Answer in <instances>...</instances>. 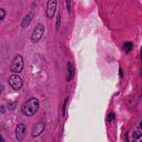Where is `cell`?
Instances as JSON below:
<instances>
[{
	"instance_id": "6da1fadb",
	"label": "cell",
	"mask_w": 142,
	"mask_h": 142,
	"mask_svg": "<svg viewBox=\"0 0 142 142\" xmlns=\"http://www.w3.org/2000/svg\"><path fill=\"white\" fill-rule=\"evenodd\" d=\"M39 110V100L36 98L29 99L27 102H25L21 107V112L22 114L27 115V117H31V115L36 114Z\"/></svg>"
},
{
	"instance_id": "7a4b0ae2",
	"label": "cell",
	"mask_w": 142,
	"mask_h": 142,
	"mask_svg": "<svg viewBox=\"0 0 142 142\" xmlns=\"http://www.w3.org/2000/svg\"><path fill=\"white\" fill-rule=\"evenodd\" d=\"M10 69L12 72H15V73H20L22 71V69H23V59H22V57L20 54L16 56V58L11 63Z\"/></svg>"
},
{
	"instance_id": "3957f363",
	"label": "cell",
	"mask_w": 142,
	"mask_h": 142,
	"mask_svg": "<svg viewBox=\"0 0 142 142\" xmlns=\"http://www.w3.org/2000/svg\"><path fill=\"white\" fill-rule=\"evenodd\" d=\"M43 32H44V27L41 23L37 25L36 26V28L33 29V31H32V34H31V41L33 43H37L38 41H39L41 38H42L43 36Z\"/></svg>"
},
{
	"instance_id": "277c9868",
	"label": "cell",
	"mask_w": 142,
	"mask_h": 142,
	"mask_svg": "<svg viewBox=\"0 0 142 142\" xmlns=\"http://www.w3.org/2000/svg\"><path fill=\"white\" fill-rule=\"evenodd\" d=\"M9 85L11 86L12 89L19 90V89H21L23 82H22V79L18 75H12V76H10V78H9Z\"/></svg>"
},
{
	"instance_id": "5b68a950",
	"label": "cell",
	"mask_w": 142,
	"mask_h": 142,
	"mask_svg": "<svg viewBox=\"0 0 142 142\" xmlns=\"http://www.w3.org/2000/svg\"><path fill=\"white\" fill-rule=\"evenodd\" d=\"M57 0H48L47 2V17L48 18H53L54 14H56V10H57Z\"/></svg>"
},
{
	"instance_id": "8992f818",
	"label": "cell",
	"mask_w": 142,
	"mask_h": 142,
	"mask_svg": "<svg viewBox=\"0 0 142 142\" xmlns=\"http://www.w3.org/2000/svg\"><path fill=\"white\" fill-rule=\"evenodd\" d=\"M26 134V125L23 123H20L17 125L16 128V138H17L18 141H22V139L25 138Z\"/></svg>"
},
{
	"instance_id": "52a82bcc",
	"label": "cell",
	"mask_w": 142,
	"mask_h": 142,
	"mask_svg": "<svg viewBox=\"0 0 142 142\" xmlns=\"http://www.w3.org/2000/svg\"><path fill=\"white\" fill-rule=\"evenodd\" d=\"M43 130H44V123H43V122H39V123H37V124H36V127L33 128L31 135L33 138H37V137H39V135L42 133Z\"/></svg>"
},
{
	"instance_id": "ba28073f",
	"label": "cell",
	"mask_w": 142,
	"mask_h": 142,
	"mask_svg": "<svg viewBox=\"0 0 142 142\" xmlns=\"http://www.w3.org/2000/svg\"><path fill=\"white\" fill-rule=\"evenodd\" d=\"M32 15L31 14H29V15H27L26 17L22 19V22H21V27L22 28H26V27H28L29 25H30V22H31V20H32Z\"/></svg>"
},
{
	"instance_id": "9c48e42d",
	"label": "cell",
	"mask_w": 142,
	"mask_h": 142,
	"mask_svg": "<svg viewBox=\"0 0 142 142\" xmlns=\"http://www.w3.org/2000/svg\"><path fill=\"white\" fill-rule=\"evenodd\" d=\"M73 76H75V69H73L72 63L69 62L68 63V81H70L73 78Z\"/></svg>"
},
{
	"instance_id": "30bf717a",
	"label": "cell",
	"mask_w": 142,
	"mask_h": 142,
	"mask_svg": "<svg viewBox=\"0 0 142 142\" xmlns=\"http://www.w3.org/2000/svg\"><path fill=\"white\" fill-rule=\"evenodd\" d=\"M132 48H133V44H132L131 42H125L123 44V49L125 52H130V51L132 50Z\"/></svg>"
},
{
	"instance_id": "8fae6325",
	"label": "cell",
	"mask_w": 142,
	"mask_h": 142,
	"mask_svg": "<svg viewBox=\"0 0 142 142\" xmlns=\"http://www.w3.org/2000/svg\"><path fill=\"white\" fill-rule=\"evenodd\" d=\"M142 137V133L140 131H134L133 133H132V138L134 139V140H138V139H140Z\"/></svg>"
},
{
	"instance_id": "7c38bea8",
	"label": "cell",
	"mask_w": 142,
	"mask_h": 142,
	"mask_svg": "<svg viewBox=\"0 0 142 142\" xmlns=\"http://www.w3.org/2000/svg\"><path fill=\"white\" fill-rule=\"evenodd\" d=\"M5 16H6V11L5 9H0V20H4L5 19Z\"/></svg>"
},
{
	"instance_id": "4fadbf2b",
	"label": "cell",
	"mask_w": 142,
	"mask_h": 142,
	"mask_svg": "<svg viewBox=\"0 0 142 142\" xmlns=\"http://www.w3.org/2000/svg\"><path fill=\"white\" fill-rule=\"evenodd\" d=\"M115 118V115H114V113H110L108 115V118H107V121L108 122H111L112 120H113V119Z\"/></svg>"
},
{
	"instance_id": "5bb4252c",
	"label": "cell",
	"mask_w": 142,
	"mask_h": 142,
	"mask_svg": "<svg viewBox=\"0 0 142 142\" xmlns=\"http://www.w3.org/2000/svg\"><path fill=\"white\" fill-rule=\"evenodd\" d=\"M67 9H68V12L71 14V0H67Z\"/></svg>"
},
{
	"instance_id": "9a60e30c",
	"label": "cell",
	"mask_w": 142,
	"mask_h": 142,
	"mask_svg": "<svg viewBox=\"0 0 142 142\" xmlns=\"http://www.w3.org/2000/svg\"><path fill=\"white\" fill-rule=\"evenodd\" d=\"M60 19H61V16L58 15V17H57V27H56L57 30H59V27H60Z\"/></svg>"
},
{
	"instance_id": "2e32d148",
	"label": "cell",
	"mask_w": 142,
	"mask_h": 142,
	"mask_svg": "<svg viewBox=\"0 0 142 142\" xmlns=\"http://www.w3.org/2000/svg\"><path fill=\"white\" fill-rule=\"evenodd\" d=\"M67 103H68V98L64 100V104H63V114L66 115V113H67Z\"/></svg>"
},
{
	"instance_id": "e0dca14e",
	"label": "cell",
	"mask_w": 142,
	"mask_h": 142,
	"mask_svg": "<svg viewBox=\"0 0 142 142\" xmlns=\"http://www.w3.org/2000/svg\"><path fill=\"white\" fill-rule=\"evenodd\" d=\"M1 112H2V113H5V108H4V107H1Z\"/></svg>"
},
{
	"instance_id": "ac0fdd59",
	"label": "cell",
	"mask_w": 142,
	"mask_h": 142,
	"mask_svg": "<svg viewBox=\"0 0 142 142\" xmlns=\"http://www.w3.org/2000/svg\"><path fill=\"white\" fill-rule=\"evenodd\" d=\"M140 129H141V130H142V122H141V123H140Z\"/></svg>"
},
{
	"instance_id": "d6986e66",
	"label": "cell",
	"mask_w": 142,
	"mask_h": 142,
	"mask_svg": "<svg viewBox=\"0 0 142 142\" xmlns=\"http://www.w3.org/2000/svg\"><path fill=\"white\" fill-rule=\"evenodd\" d=\"M141 53H142V52H141ZM141 58H142V54H141Z\"/></svg>"
}]
</instances>
